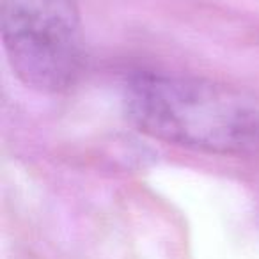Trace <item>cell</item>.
<instances>
[{"instance_id": "6da1fadb", "label": "cell", "mask_w": 259, "mask_h": 259, "mask_svg": "<svg viewBox=\"0 0 259 259\" xmlns=\"http://www.w3.org/2000/svg\"><path fill=\"white\" fill-rule=\"evenodd\" d=\"M126 117L167 144L215 155H257L259 100L199 78L141 73L124 89Z\"/></svg>"}, {"instance_id": "7a4b0ae2", "label": "cell", "mask_w": 259, "mask_h": 259, "mask_svg": "<svg viewBox=\"0 0 259 259\" xmlns=\"http://www.w3.org/2000/svg\"><path fill=\"white\" fill-rule=\"evenodd\" d=\"M6 54L15 75L39 93H61L82 68L78 0H0Z\"/></svg>"}]
</instances>
